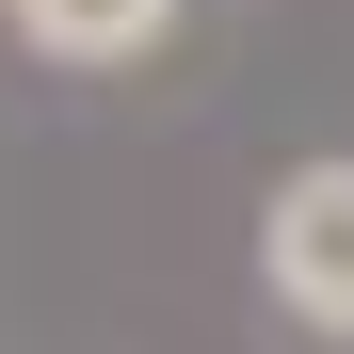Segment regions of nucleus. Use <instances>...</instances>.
Instances as JSON below:
<instances>
[{
    "label": "nucleus",
    "mask_w": 354,
    "mask_h": 354,
    "mask_svg": "<svg viewBox=\"0 0 354 354\" xmlns=\"http://www.w3.org/2000/svg\"><path fill=\"white\" fill-rule=\"evenodd\" d=\"M274 290H290L322 338H354V161H306V177L274 194Z\"/></svg>",
    "instance_id": "1"
},
{
    "label": "nucleus",
    "mask_w": 354,
    "mask_h": 354,
    "mask_svg": "<svg viewBox=\"0 0 354 354\" xmlns=\"http://www.w3.org/2000/svg\"><path fill=\"white\" fill-rule=\"evenodd\" d=\"M17 32H32V48H65V65H129V48L177 32V0H17Z\"/></svg>",
    "instance_id": "2"
}]
</instances>
